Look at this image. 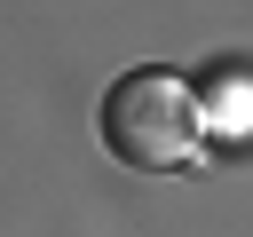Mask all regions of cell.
I'll return each mask as SVG.
<instances>
[{"mask_svg": "<svg viewBox=\"0 0 253 237\" xmlns=\"http://www.w3.org/2000/svg\"><path fill=\"white\" fill-rule=\"evenodd\" d=\"M103 150L142 174H182L206 150V103L182 71H126L103 95Z\"/></svg>", "mask_w": 253, "mask_h": 237, "instance_id": "cell-1", "label": "cell"}]
</instances>
